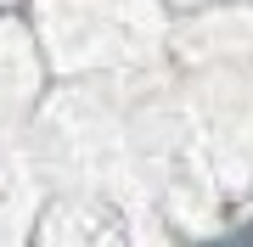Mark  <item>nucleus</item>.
Returning <instances> with one entry per match:
<instances>
[{
    "instance_id": "1",
    "label": "nucleus",
    "mask_w": 253,
    "mask_h": 247,
    "mask_svg": "<svg viewBox=\"0 0 253 247\" xmlns=\"http://www.w3.org/2000/svg\"><path fill=\"white\" fill-rule=\"evenodd\" d=\"M208 247H253V225L248 230H231V236H219V242H208Z\"/></svg>"
}]
</instances>
